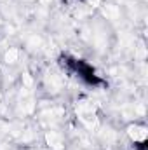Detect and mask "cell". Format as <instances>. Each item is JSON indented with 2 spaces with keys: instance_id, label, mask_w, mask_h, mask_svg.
<instances>
[{
  "instance_id": "6da1fadb",
  "label": "cell",
  "mask_w": 148,
  "mask_h": 150,
  "mask_svg": "<svg viewBox=\"0 0 148 150\" xmlns=\"http://www.w3.org/2000/svg\"><path fill=\"white\" fill-rule=\"evenodd\" d=\"M61 65L68 72H72L73 75H77L78 79H82L87 84H92V86L101 84V79H99V75H96L94 68L89 63L82 61V59H75V58H70V56H63L61 58Z\"/></svg>"
}]
</instances>
